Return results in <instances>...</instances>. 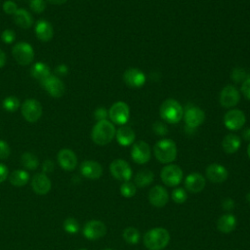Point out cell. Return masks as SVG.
Instances as JSON below:
<instances>
[{
    "instance_id": "6da1fadb",
    "label": "cell",
    "mask_w": 250,
    "mask_h": 250,
    "mask_svg": "<svg viewBox=\"0 0 250 250\" xmlns=\"http://www.w3.org/2000/svg\"><path fill=\"white\" fill-rule=\"evenodd\" d=\"M116 129L111 121L107 119L97 121L91 132L92 141L98 146H105L109 144L115 137Z\"/></svg>"
},
{
    "instance_id": "7a4b0ae2",
    "label": "cell",
    "mask_w": 250,
    "mask_h": 250,
    "mask_svg": "<svg viewBox=\"0 0 250 250\" xmlns=\"http://www.w3.org/2000/svg\"><path fill=\"white\" fill-rule=\"evenodd\" d=\"M170 241V233L164 228H153L144 236V245L148 250H162Z\"/></svg>"
},
{
    "instance_id": "3957f363",
    "label": "cell",
    "mask_w": 250,
    "mask_h": 250,
    "mask_svg": "<svg viewBox=\"0 0 250 250\" xmlns=\"http://www.w3.org/2000/svg\"><path fill=\"white\" fill-rule=\"evenodd\" d=\"M177 146L171 139H162L156 142L153 146V154L155 158L163 164L173 162L177 158Z\"/></svg>"
},
{
    "instance_id": "277c9868",
    "label": "cell",
    "mask_w": 250,
    "mask_h": 250,
    "mask_svg": "<svg viewBox=\"0 0 250 250\" xmlns=\"http://www.w3.org/2000/svg\"><path fill=\"white\" fill-rule=\"evenodd\" d=\"M159 114L162 120L169 124H176L183 119L184 108L178 101L174 99H167L161 104L159 107Z\"/></svg>"
},
{
    "instance_id": "5b68a950",
    "label": "cell",
    "mask_w": 250,
    "mask_h": 250,
    "mask_svg": "<svg viewBox=\"0 0 250 250\" xmlns=\"http://www.w3.org/2000/svg\"><path fill=\"white\" fill-rule=\"evenodd\" d=\"M186 131H192L205 121V112L198 106L188 104L184 110Z\"/></svg>"
},
{
    "instance_id": "8992f818",
    "label": "cell",
    "mask_w": 250,
    "mask_h": 250,
    "mask_svg": "<svg viewBox=\"0 0 250 250\" xmlns=\"http://www.w3.org/2000/svg\"><path fill=\"white\" fill-rule=\"evenodd\" d=\"M12 55L21 65H28L34 59V51L27 42H18L12 48Z\"/></svg>"
},
{
    "instance_id": "52a82bcc",
    "label": "cell",
    "mask_w": 250,
    "mask_h": 250,
    "mask_svg": "<svg viewBox=\"0 0 250 250\" xmlns=\"http://www.w3.org/2000/svg\"><path fill=\"white\" fill-rule=\"evenodd\" d=\"M21 111L27 122L35 123L42 115V105L35 99H26L21 105Z\"/></svg>"
},
{
    "instance_id": "ba28073f",
    "label": "cell",
    "mask_w": 250,
    "mask_h": 250,
    "mask_svg": "<svg viewBox=\"0 0 250 250\" xmlns=\"http://www.w3.org/2000/svg\"><path fill=\"white\" fill-rule=\"evenodd\" d=\"M108 116L112 123L121 126L125 125L130 117L129 105L122 101L114 103L108 110Z\"/></svg>"
},
{
    "instance_id": "9c48e42d",
    "label": "cell",
    "mask_w": 250,
    "mask_h": 250,
    "mask_svg": "<svg viewBox=\"0 0 250 250\" xmlns=\"http://www.w3.org/2000/svg\"><path fill=\"white\" fill-rule=\"evenodd\" d=\"M183 176L182 168L176 164H168L164 166L160 173V178L167 187L178 186L182 182Z\"/></svg>"
},
{
    "instance_id": "30bf717a",
    "label": "cell",
    "mask_w": 250,
    "mask_h": 250,
    "mask_svg": "<svg viewBox=\"0 0 250 250\" xmlns=\"http://www.w3.org/2000/svg\"><path fill=\"white\" fill-rule=\"evenodd\" d=\"M224 125L230 131L241 129L246 122L245 113L238 108H232L226 112L224 115Z\"/></svg>"
},
{
    "instance_id": "8fae6325",
    "label": "cell",
    "mask_w": 250,
    "mask_h": 250,
    "mask_svg": "<svg viewBox=\"0 0 250 250\" xmlns=\"http://www.w3.org/2000/svg\"><path fill=\"white\" fill-rule=\"evenodd\" d=\"M109 171L114 179L123 182L130 181L133 174L131 166L124 159L113 160L109 165Z\"/></svg>"
},
{
    "instance_id": "7c38bea8",
    "label": "cell",
    "mask_w": 250,
    "mask_h": 250,
    "mask_svg": "<svg viewBox=\"0 0 250 250\" xmlns=\"http://www.w3.org/2000/svg\"><path fill=\"white\" fill-rule=\"evenodd\" d=\"M131 157L137 164H146L151 157V149L149 145L145 141H138L133 144L131 148Z\"/></svg>"
},
{
    "instance_id": "4fadbf2b",
    "label": "cell",
    "mask_w": 250,
    "mask_h": 250,
    "mask_svg": "<svg viewBox=\"0 0 250 250\" xmlns=\"http://www.w3.org/2000/svg\"><path fill=\"white\" fill-rule=\"evenodd\" d=\"M220 104L223 107L230 108L235 106L240 101V94L237 88L233 85L225 86L220 93Z\"/></svg>"
},
{
    "instance_id": "5bb4252c",
    "label": "cell",
    "mask_w": 250,
    "mask_h": 250,
    "mask_svg": "<svg viewBox=\"0 0 250 250\" xmlns=\"http://www.w3.org/2000/svg\"><path fill=\"white\" fill-rule=\"evenodd\" d=\"M106 233L105 225L99 220H91L83 227V235L89 240H97Z\"/></svg>"
},
{
    "instance_id": "9a60e30c",
    "label": "cell",
    "mask_w": 250,
    "mask_h": 250,
    "mask_svg": "<svg viewBox=\"0 0 250 250\" xmlns=\"http://www.w3.org/2000/svg\"><path fill=\"white\" fill-rule=\"evenodd\" d=\"M40 83L53 98L58 99L64 94L65 86L62 81L56 75H50Z\"/></svg>"
},
{
    "instance_id": "2e32d148",
    "label": "cell",
    "mask_w": 250,
    "mask_h": 250,
    "mask_svg": "<svg viewBox=\"0 0 250 250\" xmlns=\"http://www.w3.org/2000/svg\"><path fill=\"white\" fill-rule=\"evenodd\" d=\"M123 81L128 87L141 88L146 83V75L141 69L131 67L124 71Z\"/></svg>"
},
{
    "instance_id": "e0dca14e",
    "label": "cell",
    "mask_w": 250,
    "mask_h": 250,
    "mask_svg": "<svg viewBox=\"0 0 250 250\" xmlns=\"http://www.w3.org/2000/svg\"><path fill=\"white\" fill-rule=\"evenodd\" d=\"M80 173L83 177L89 180H97L103 175L102 165L94 160H85L80 164Z\"/></svg>"
},
{
    "instance_id": "ac0fdd59",
    "label": "cell",
    "mask_w": 250,
    "mask_h": 250,
    "mask_svg": "<svg viewBox=\"0 0 250 250\" xmlns=\"http://www.w3.org/2000/svg\"><path fill=\"white\" fill-rule=\"evenodd\" d=\"M205 174L207 179L215 184L224 183L229 177V172L226 167L219 163H212L208 165L205 170Z\"/></svg>"
},
{
    "instance_id": "d6986e66",
    "label": "cell",
    "mask_w": 250,
    "mask_h": 250,
    "mask_svg": "<svg viewBox=\"0 0 250 250\" xmlns=\"http://www.w3.org/2000/svg\"><path fill=\"white\" fill-rule=\"evenodd\" d=\"M58 163L65 171H72L77 166V156L69 148H62L58 152Z\"/></svg>"
},
{
    "instance_id": "ffe728a7",
    "label": "cell",
    "mask_w": 250,
    "mask_h": 250,
    "mask_svg": "<svg viewBox=\"0 0 250 250\" xmlns=\"http://www.w3.org/2000/svg\"><path fill=\"white\" fill-rule=\"evenodd\" d=\"M31 188L35 193L39 195H45L50 191L52 183L46 174L37 173L31 179Z\"/></svg>"
},
{
    "instance_id": "44dd1931",
    "label": "cell",
    "mask_w": 250,
    "mask_h": 250,
    "mask_svg": "<svg viewBox=\"0 0 250 250\" xmlns=\"http://www.w3.org/2000/svg\"><path fill=\"white\" fill-rule=\"evenodd\" d=\"M149 203L155 207H163L168 203V191L162 186H154L148 192Z\"/></svg>"
},
{
    "instance_id": "7402d4cb",
    "label": "cell",
    "mask_w": 250,
    "mask_h": 250,
    "mask_svg": "<svg viewBox=\"0 0 250 250\" xmlns=\"http://www.w3.org/2000/svg\"><path fill=\"white\" fill-rule=\"evenodd\" d=\"M206 184L205 178L199 173L188 174L185 179V188L187 190L192 193L201 191Z\"/></svg>"
},
{
    "instance_id": "603a6c76",
    "label": "cell",
    "mask_w": 250,
    "mask_h": 250,
    "mask_svg": "<svg viewBox=\"0 0 250 250\" xmlns=\"http://www.w3.org/2000/svg\"><path fill=\"white\" fill-rule=\"evenodd\" d=\"M35 35L42 42L50 41L54 36V28L46 20H39L35 24Z\"/></svg>"
},
{
    "instance_id": "cb8c5ba5",
    "label": "cell",
    "mask_w": 250,
    "mask_h": 250,
    "mask_svg": "<svg viewBox=\"0 0 250 250\" xmlns=\"http://www.w3.org/2000/svg\"><path fill=\"white\" fill-rule=\"evenodd\" d=\"M117 143L122 146H128L134 144L136 135L134 130L129 126H121L115 133Z\"/></svg>"
},
{
    "instance_id": "d4e9b609",
    "label": "cell",
    "mask_w": 250,
    "mask_h": 250,
    "mask_svg": "<svg viewBox=\"0 0 250 250\" xmlns=\"http://www.w3.org/2000/svg\"><path fill=\"white\" fill-rule=\"evenodd\" d=\"M237 225V221L234 215L227 213L222 215L217 221V229L223 233L231 232Z\"/></svg>"
},
{
    "instance_id": "484cf974",
    "label": "cell",
    "mask_w": 250,
    "mask_h": 250,
    "mask_svg": "<svg viewBox=\"0 0 250 250\" xmlns=\"http://www.w3.org/2000/svg\"><path fill=\"white\" fill-rule=\"evenodd\" d=\"M241 146L240 138L235 134H228L222 141L223 150L228 154L235 153Z\"/></svg>"
},
{
    "instance_id": "4316f807",
    "label": "cell",
    "mask_w": 250,
    "mask_h": 250,
    "mask_svg": "<svg viewBox=\"0 0 250 250\" xmlns=\"http://www.w3.org/2000/svg\"><path fill=\"white\" fill-rule=\"evenodd\" d=\"M15 23L24 29H28L33 22V19L31 14L25 9H18V11L14 15Z\"/></svg>"
},
{
    "instance_id": "83f0119b",
    "label": "cell",
    "mask_w": 250,
    "mask_h": 250,
    "mask_svg": "<svg viewBox=\"0 0 250 250\" xmlns=\"http://www.w3.org/2000/svg\"><path fill=\"white\" fill-rule=\"evenodd\" d=\"M30 74L33 78L41 82L51 75V70L46 63L38 62L32 64V66L30 67Z\"/></svg>"
},
{
    "instance_id": "f1b7e54d",
    "label": "cell",
    "mask_w": 250,
    "mask_h": 250,
    "mask_svg": "<svg viewBox=\"0 0 250 250\" xmlns=\"http://www.w3.org/2000/svg\"><path fill=\"white\" fill-rule=\"evenodd\" d=\"M9 181L14 187L21 188L28 183L29 174L23 169H18L9 175Z\"/></svg>"
},
{
    "instance_id": "f546056e",
    "label": "cell",
    "mask_w": 250,
    "mask_h": 250,
    "mask_svg": "<svg viewBox=\"0 0 250 250\" xmlns=\"http://www.w3.org/2000/svg\"><path fill=\"white\" fill-rule=\"evenodd\" d=\"M153 179H154V174L150 170L143 169L136 174L134 179V182H135L134 184L136 185V187L144 188V187L149 186L153 182Z\"/></svg>"
},
{
    "instance_id": "4dcf8cb0",
    "label": "cell",
    "mask_w": 250,
    "mask_h": 250,
    "mask_svg": "<svg viewBox=\"0 0 250 250\" xmlns=\"http://www.w3.org/2000/svg\"><path fill=\"white\" fill-rule=\"evenodd\" d=\"M21 165L27 170H35L39 166V160L37 156L32 152H24L21 156Z\"/></svg>"
},
{
    "instance_id": "1f68e13d",
    "label": "cell",
    "mask_w": 250,
    "mask_h": 250,
    "mask_svg": "<svg viewBox=\"0 0 250 250\" xmlns=\"http://www.w3.org/2000/svg\"><path fill=\"white\" fill-rule=\"evenodd\" d=\"M122 236L128 244H137L140 241L141 233L136 228L128 227L123 230Z\"/></svg>"
},
{
    "instance_id": "d6a6232c",
    "label": "cell",
    "mask_w": 250,
    "mask_h": 250,
    "mask_svg": "<svg viewBox=\"0 0 250 250\" xmlns=\"http://www.w3.org/2000/svg\"><path fill=\"white\" fill-rule=\"evenodd\" d=\"M62 228L63 229L70 234H75L76 232H78L79 229H80V225L78 223V221L73 218V217H68L66 218L63 223H62Z\"/></svg>"
},
{
    "instance_id": "836d02e7",
    "label": "cell",
    "mask_w": 250,
    "mask_h": 250,
    "mask_svg": "<svg viewBox=\"0 0 250 250\" xmlns=\"http://www.w3.org/2000/svg\"><path fill=\"white\" fill-rule=\"evenodd\" d=\"M137 192V187L134 183H131L130 181L123 182V184L120 186V193L122 196L126 198L133 197Z\"/></svg>"
},
{
    "instance_id": "e575fe53",
    "label": "cell",
    "mask_w": 250,
    "mask_h": 250,
    "mask_svg": "<svg viewBox=\"0 0 250 250\" xmlns=\"http://www.w3.org/2000/svg\"><path fill=\"white\" fill-rule=\"evenodd\" d=\"M2 104H3L4 109L9 112H14L21 106L19 99L15 96H9V97L5 98Z\"/></svg>"
},
{
    "instance_id": "d590c367",
    "label": "cell",
    "mask_w": 250,
    "mask_h": 250,
    "mask_svg": "<svg viewBox=\"0 0 250 250\" xmlns=\"http://www.w3.org/2000/svg\"><path fill=\"white\" fill-rule=\"evenodd\" d=\"M171 196H172L173 201L175 203H177V204L185 203L187 198H188L187 191L184 188H176L175 189H173Z\"/></svg>"
},
{
    "instance_id": "8d00e7d4",
    "label": "cell",
    "mask_w": 250,
    "mask_h": 250,
    "mask_svg": "<svg viewBox=\"0 0 250 250\" xmlns=\"http://www.w3.org/2000/svg\"><path fill=\"white\" fill-rule=\"evenodd\" d=\"M29 8L36 14L43 13L46 9L45 0H29Z\"/></svg>"
},
{
    "instance_id": "74e56055",
    "label": "cell",
    "mask_w": 250,
    "mask_h": 250,
    "mask_svg": "<svg viewBox=\"0 0 250 250\" xmlns=\"http://www.w3.org/2000/svg\"><path fill=\"white\" fill-rule=\"evenodd\" d=\"M3 11L5 12V14L7 15H15V13L18 11V6L17 4L12 1V0H6L4 3H3Z\"/></svg>"
},
{
    "instance_id": "f35d334b",
    "label": "cell",
    "mask_w": 250,
    "mask_h": 250,
    "mask_svg": "<svg viewBox=\"0 0 250 250\" xmlns=\"http://www.w3.org/2000/svg\"><path fill=\"white\" fill-rule=\"evenodd\" d=\"M16 39V33L12 29H5L1 33V40L5 44H11L15 41Z\"/></svg>"
},
{
    "instance_id": "ab89813d",
    "label": "cell",
    "mask_w": 250,
    "mask_h": 250,
    "mask_svg": "<svg viewBox=\"0 0 250 250\" xmlns=\"http://www.w3.org/2000/svg\"><path fill=\"white\" fill-rule=\"evenodd\" d=\"M11 148L7 142L0 140V159H7L10 156Z\"/></svg>"
},
{
    "instance_id": "60d3db41",
    "label": "cell",
    "mask_w": 250,
    "mask_h": 250,
    "mask_svg": "<svg viewBox=\"0 0 250 250\" xmlns=\"http://www.w3.org/2000/svg\"><path fill=\"white\" fill-rule=\"evenodd\" d=\"M152 129H153L154 133L156 135H159V136H165L167 134V132H168L166 126L162 122H160V121L154 122L153 125H152Z\"/></svg>"
},
{
    "instance_id": "b9f144b4",
    "label": "cell",
    "mask_w": 250,
    "mask_h": 250,
    "mask_svg": "<svg viewBox=\"0 0 250 250\" xmlns=\"http://www.w3.org/2000/svg\"><path fill=\"white\" fill-rule=\"evenodd\" d=\"M231 78L233 81L237 82H243L246 78H245V71L241 68H235L233 69L232 73H231Z\"/></svg>"
},
{
    "instance_id": "7bdbcfd3",
    "label": "cell",
    "mask_w": 250,
    "mask_h": 250,
    "mask_svg": "<svg viewBox=\"0 0 250 250\" xmlns=\"http://www.w3.org/2000/svg\"><path fill=\"white\" fill-rule=\"evenodd\" d=\"M243 96L250 101V77L246 78L242 84H241V88H240Z\"/></svg>"
},
{
    "instance_id": "ee69618b",
    "label": "cell",
    "mask_w": 250,
    "mask_h": 250,
    "mask_svg": "<svg viewBox=\"0 0 250 250\" xmlns=\"http://www.w3.org/2000/svg\"><path fill=\"white\" fill-rule=\"evenodd\" d=\"M107 115H108V111L104 107H98L94 112V116L97 119V121L106 119Z\"/></svg>"
},
{
    "instance_id": "f6af8a7d",
    "label": "cell",
    "mask_w": 250,
    "mask_h": 250,
    "mask_svg": "<svg viewBox=\"0 0 250 250\" xmlns=\"http://www.w3.org/2000/svg\"><path fill=\"white\" fill-rule=\"evenodd\" d=\"M54 170V162L50 159H47L43 162L42 164V171L44 174H47V173H52Z\"/></svg>"
},
{
    "instance_id": "bcb514c9",
    "label": "cell",
    "mask_w": 250,
    "mask_h": 250,
    "mask_svg": "<svg viewBox=\"0 0 250 250\" xmlns=\"http://www.w3.org/2000/svg\"><path fill=\"white\" fill-rule=\"evenodd\" d=\"M9 176V170L7 166L0 162V184L5 182Z\"/></svg>"
},
{
    "instance_id": "7dc6e473",
    "label": "cell",
    "mask_w": 250,
    "mask_h": 250,
    "mask_svg": "<svg viewBox=\"0 0 250 250\" xmlns=\"http://www.w3.org/2000/svg\"><path fill=\"white\" fill-rule=\"evenodd\" d=\"M222 207L227 211H230L234 208V201L231 198H225L222 201Z\"/></svg>"
},
{
    "instance_id": "c3c4849f",
    "label": "cell",
    "mask_w": 250,
    "mask_h": 250,
    "mask_svg": "<svg viewBox=\"0 0 250 250\" xmlns=\"http://www.w3.org/2000/svg\"><path fill=\"white\" fill-rule=\"evenodd\" d=\"M67 71H68V68H67V66L65 64H59L55 68V72L58 75H66Z\"/></svg>"
},
{
    "instance_id": "681fc988",
    "label": "cell",
    "mask_w": 250,
    "mask_h": 250,
    "mask_svg": "<svg viewBox=\"0 0 250 250\" xmlns=\"http://www.w3.org/2000/svg\"><path fill=\"white\" fill-rule=\"evenodd\" d=\"M6 61H7V59H6V54L0 49V68H2V67L5 65Z\"/></svg>"
},
{
    "instance_id": "f907efd6",
    "label": "cell",
    "mask_w": 250,
    "mask_h": 250,
    "mask_svg": "<svg viewBox=\"0 0 250 250\" xmlns=\"http://www.w3.org/2000/svg\"><path fill=\"white\" fill-rule=\"evenodd\" d=\"M242 136H243V139H244V140L249 141V140H250V128H246V129L243 131Z\"/></svg>"
},
{
    "instance_id": "816d5d0a",
    "label": "cell",
    "mask_w": 250,
    "mask_h": 250,
    "mask_svg": "<svg viewBox=\"0 0 250 250\" xmlns=\"http://www.w3.org/2000/svg\"><path fill=\"white\" fill-rule=\"evenodd\" d=\"M46 1L54 5H62V4H64L67 0H46Z\"/></svg>"
},
{
    "instance_id": "f5cc1de1",
    "label": "cell",
    "mask_w": 250,
    "mask_h": 250,
    "mask_svg": "<svg viewBox=\"0 0 250 250\" xmlns=\"http://www.w3.org/2000/svg\"><path fill=\"white\" fill-rule=\"evenodd\" d=\"M246 199H247V201H248L249 204H250V191L246 194Z\"/></svg>"
},
{
    "instance_id": "db71d44e",
    "label": "cell",
    "mask_w": 250,
    "mask_h": 250,
    "mask_svg": "<svg viewBox=\"0 0 250 250\" xmlns=\"http://www.w3.org/2000/svg\"><path fill=\"white\" fill-rule=\"evenodd\" d=\"M247 154H248V156L250 158V144L248 145V147H247Z\"/></svg>"
},
{
    "instance_id": "11a10c76",
    "label": "cell",
    "mask_w": 250,
    "mask_h": 250,
    "mask_svg": "<svg viewBox=\"0 0 250 250\" xmlns=\"http://www.w3.org/2000/svg\"><path fill=\"white\" fill-rule=\"evenodd\" d=\"M104 250H112V249L111 248H104Z\"/></svg>"
},
{
    "instance_id": "9f6ffc18",
    "label": "cell",
    "mask_w": 250,
    "mask_h": 250,
    "mask_svg": "<svg viewBox=\"0 0 250 250\" xmlns=\"http://www.w3.org/2000/svg\"><path fill=\"white\" fill-rule=\"evenodd\" d=\"M79 250H88V249H86V248H81V249H79Z\"/></svg>"
}]
</instances>
